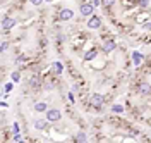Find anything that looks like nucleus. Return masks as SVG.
<instances>
[{"mask_svg": "<svg viewBox=\"0 0 151 143\" xmlns=\"http://www.w3.org/2000/svg\"><path fill=\"white\" fill-rule=\"evenodd\" d=\"M96 55H98V50L96 48H91L89 52L84 54V60H93V59H96Z\"/></svg>", "mask_w": 151, "mask_h": 143, "instance_id": "nucleus-11", "label": "nucleus"}, {"mask_svg": "<svg viewBox=\"0 0 151 143\" xmlns=\"http://www.w3.org/2000/svg\"><path fill=\"white\" fill-rule=\"evenodd\" d=\"M94 5L93 4H83L81 5V16H93Z\"/></svg>", "mask_w": 151, "mask_h": 143, "instance_id": "nucleus-6", "label": "nucleus"}, {"mask_svg": "<svg viewBox=\"0 0 151 143\" xmlns=\"http://www.w3.org/2000/svg\"><path fill=\"white\" fill-rule=\"evenodd\" d=\"M40 86H41V83H40V79H38V76H35L33 79H31V88H33V90H38Z\"/></svg>", "mask_w": 151, "mask_h": 143, "instance_id": "nucleus-14", "label": "nucleus"}, {"mask_svg": "<svg viewBox=\"0 0 151 143\" xmlns=\"http://www.w3.org/2000/svg\"><path fill=\"white\" fill-rule=\"evenodd\" d=\"M101 26V19L98 17V16H91L89 21H88V28L89 29H98Z\"/></svg>", "mask_w": 151, "mask_h": 143, "instance_id": "nucleus-4", "label": "nucleus"}, {"mask_svg": "<svg viewBox=\"0 0 151 143\" xmlns=\"http://www.w3.org/2000/svg\"><path fill=\"white\" fill-rule=\"evenodd\" d=\"M7 48H9V43H7V41H4V43H2V52H5Z\"/></svg>", "mask_w": 151, "mask_h": 143, "instance_id": "nucleus-23", "label": "nucleus"}, {"mask_svg": "<svg viewBox=\"0 0 151 143\" xmlns=\"http://www.w3.org/2000/svg\"><path fill=\"white\" fill-rule=\"evenodd\" d=\"M115 48H117V45H115V41H113V40H105V41H103V52L110 54V52H113Z\"/></svg>", "mask_w": 151, "mask_h": 143, "instance_id": "nucleus-7", "label": "nucleus"}, {"mask_svg": "<svg viewBox=\"0 0 151 143\" xmlns=\"http://www.w3.org/2000/svg\"><path fill=\"white\" fill-rule=\"evenodd\" d=\"M91 4H93L94 7H98V5H100V4H101V0H93V2H91Z\"/></svg>", "mask_w": 151, "mask_h": 143, "instance_id": "nucleus-24", "label": "nucleus"}, {"mask_svg": "<svg viewBox=\"0 0 151 143\" xmlns=\"http://www.w3.org/2000/svg\"><path fill=\"white\" fill-rule=\"evenodd\" d=\"M148 2H150V0H136V4H139L141 7H146V5H148Z\"/></svg>", "mask_w": 151, "mask_h": 143, "instance_id": "nucleus-20", "label": "nucleus"}, {"mask_svg": "<svg viewBox=\"0 0 151 143\" xmlns=\"http://www.w3.org/2000/svg\"><path fill=\"white\" fill-rule=\"evenodd\" d=\"M12 90H14V81H12V83H7V85L4 86V91H5V93H10Z\"/></svg>", "mask_w": 151, "mask_h": 143, "instance_id": "nucleus-16", "label": "nucleus"}, {"mask_svg": "<svg viewBox=\"0 0 151 143\" xmlns=\"http://www.w3.org/2000/svg\"><path fill=\"white\" fill-rule=\"evenodd\" d=\"M103 95H100V93H94L93 97H91V100H89V102H91V105H93V107H96V109H100V107H101V105H103Z\"/></svg>", "mask_w": 151, "mask_h": 143, "instance_id": "nucleus-5", "label": "nucleus"}, {"mask_svg": "<svg viewBox=\"0 0 151 143\" xmlns=\"http://www.w3.org/2000/svg\"><path fill=\"white\" fill-rule=\"evenodd\" d=\"M117 0H101V5H105V7H110V5H113Z\"/></svg>", "mask_w": 151, "mask_h": 143, "instance_id": "nucleus-18", "label": "nucleus"}, {"mask_svg": "<svg viewBox=\"0 0 151 143\" xmlns=\"http://www.w3.org/2000/svg\"><path fill=\"white\" fill-rule=\"evenodd\" d=\"M52 71H53V74L60 76V74L64 73V66H62L60 62H53V66H52Z\"/></svg>", "mask_w": 151, "mask_h": 143, "instance_id": "nucleus-9", "label": "nucleus"}, {"mask_svg": "<svg viewBox=\"0 0 151 143\" xmlns=\"http://www.w3.org/2000/svg\"><path fill=\"white\" fill-rule=\"evenodd\" d=\"M76 140H77V142H81V143H84L86 140H88V138H86V134H84V133H77Z\"/></svg>", "mask_w": 151, "mask_h": 143, "instance_id": "nucleus-17", "label": "nucleus"}, {"mask_svg": "<svg viewBox=\"0 0 151 143\" xmlns=\"http://www.w3.org/2000/svg\"><path fill=\"white\" fill-rule=\"evenodd\" d=\"M12 131H14V133H19V131H21V129H19V123L12 124Z\"/></svg>", "mask_w": 151, "mask_h": 143, "instance_id": "nucleus-21", "label": "nucleus"}, {"mask_svg": "<svg viewBox=\"0 0 151 143\" xmlns=\"http://www.w3.org/2000/svg\"><path fill=\"white\" fill-rule=\"evenodd\" d=\"M142 54L141 52H134L132 54V62H134V66H141V62H142Z\"/></svg>", "mask_w": 151, "mask_h": 143, "instance_id": "nucleus-8", "label": "nucleus"}, {"mask_svg": "<svg viewBox=\"0 0 151 143\" xmlns=\"http://www.w3.org/2000/svg\"><path fill=\"white\" fill-rule=\"evenodd\" d=\"M14 26H16V19H12V17H4L2 19V29H4V33H7Z\"/></svg>", "mask_w": 151, "mask_h": 143, "instance_id": "nucleus-2", "label": "nucleus"}, {"mask_svg": "<svg viewBox=\"0 0 151 143\" xmlns=\"http://www.w3.org/2000/svg\"><path fill=\"white\" fill-rule=\"evenodd\" d=\"M50 121H35V129H47V126Z\"/></svg>", "mask_w": 151, "mask_h": 143, "instance_id": "nucleus-13", "label": "nucleus"}, {"mask_svg": "<svg viewBox=\"0 0 151 143\" xmlns=\"http://www.w3.org/2000/svg\"><path fill=\"white\" fill-rule=\"evenodd\" d=\"M72 17H74V12L70 9H62L58 12V19L60 21H70Z\"/></svg>", "mask_w": 151, "mask_h": 143, "instance_id": "nucleus-3", "label": "nucleus"}, {"mask_svg": "<svg viewBox=\"0 0 151 143\" xmlns=\"http://www.w3.org/2000/svg\"><path fill=\"white\" fill-rule=\"evenodd\" d=\"M35 110H36V112H47L48 107H47L45 102H36V104H35Z\"/></svg>", "mask_w": 151, "mask_h": 143, "instance_id": "nucleus-12", "label": "nucleus"}, {"mask_svg": "<svg viewBox=\"0 0 151 143\" xmlns=\"http://www.w3.org/2000/svg\"><path fill=\"white\" fill-rule=\"evenodd\" d=\"M29 2H31L33 5H41V4H43L45 0H29Z\"/></svg>", "mask_w": 151, "mask_h": 143, "instance_id": "nucleus-22", "label": "nucleus"}, {"mask_svg": "<svg viewBox=\"0 0 151 143\" xmlns=\"http://www.w3.org/2000/svg\"><path fill=\"white\" fill-rule=\"evenodd\" d=\"M47 119L50 123H58L62 119V112L58 109H48L47 110Z\"/></svg>", "mask_w": 151, "mask_h": 143, "instance_id": "nucleus-1", "label": "nucleus"}, {"mask_svg": "<svg viewBox=\"0 0 151 143\" xmlns=\"http://www.w3.org/2000/svg\"><path fill=\"white\" fill-rule=\"evenodd\" d=\"M112 112H115V114H120V112H124V107H122V105H119V104L113 105V107H112Z\"/></svg>", "mask_w": 151, "mask_h": 143, "instance_id": "nucleus-15", "label": "nucleus"}, {"mask_svg": "<svg viewBox=\"0 0 151 143\" xmlns=\"http://www.w3.org/2000/svg\"><path fill=\"white\" fill-rule=\"evenodd\" d=\"M141 95H150L151 93V85H148V83H142L141 86H139V90H137Z\"/></svg>", "mask_w": 151, "mask_h": 143, "instance_id": "nucleus-10", "label": "nucleus"}, {"mask_svg": "<svg viewBox=\"0 0 151 143\" xmlns=\"http://www.w3.org/2000/svg\"><path fill=\"white\" fill-rule=\"evenodd\" d=\"M12 81H14V83L21 81V74H19V73H12Z\"/></svg>", "mask_w": 151, "mask_h": 143, "instance_id": "nucleus-19", "label": "nucleus"}, {"mask_svg": "<svg viewBox=\"0 0 151 143\" xmlns=\"http://www.w3.org/2000/svg\"><path fill=\"white\" fill-rule=\"evenodd\" d=\"M22 60H24V57H22V55H19V57H17V60H16V62H17V64H21Z\"/></svg>", "mask_w": 151, "mask_h": 143, "instance_id": "nucleus-25", "label": "nucleus"}]
</instances>
